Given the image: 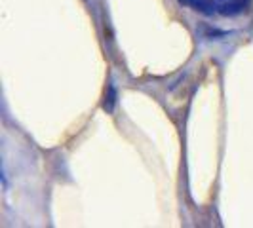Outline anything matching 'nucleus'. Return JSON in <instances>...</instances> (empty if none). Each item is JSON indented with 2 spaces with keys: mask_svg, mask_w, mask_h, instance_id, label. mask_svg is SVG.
<instances>
[{
  "mask_svg": "<svg viewBox=\"0 0 253 228\" xmlns=\"http://www.w3.org/2000/svg\"><path fill=\"white\" fill-rule=\"evenodd\" d=\"M187 6L210 15H228V13L240 12L244 6L250 4V0H181Z\"/></svg>",
  "mask_w": 253,
  "mask_h": 228,
  "instance_id": "nucleus-1",
  "label": "nucleus"
}]
</instances>
